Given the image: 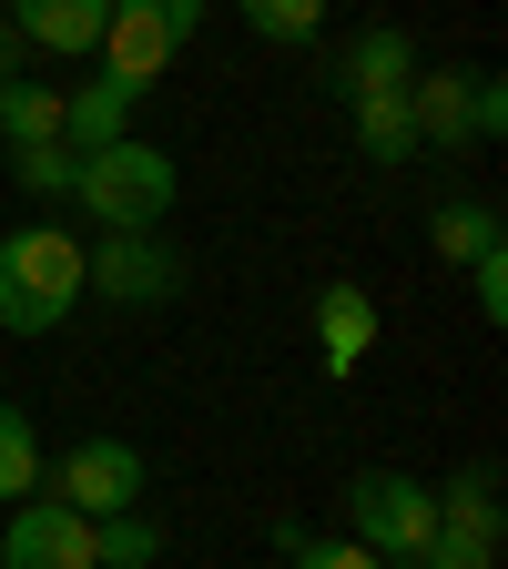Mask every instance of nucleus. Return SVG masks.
<instances>
[{"mask_svg": "<svg viewBox=\"0 0 508 569\" xmlns=\"http://www.w3.org/2000/svg\"><path fill=\"white\" fill-rule=\"evenodd\" d=\"M417 82V41L397 31V21H367L346 41V61H336V92L346 102H367V92H407Z\"/></svg>", "mask_w": 508, "mask_h": 569, "instance_id": "9d476101", "label": "nucleus"}, {"mask_svg": "<svg viewBox=\"0 0 508 569\" xmlns=\"http://www.w3.org/2000/svg\"><path fill=\"white\" fill-rule=\"evenodd\" d=\"M71 306H82V234L71 224H11L0 234V326L11 336H51L71 326Z\"/></svg>", "mask_w": 508, "mask_h": 569, "instance_id": "f257e3e1", "label": "nucleus"}, {"mask_svg": "<svg viewBox=\"0 0 508 569\" xmlns=\"http://www.w3.org/2000/svg\"><path fill=\"white\" fill-rule=\"evenodd\" d=\"M0 142H11V153L61 142V92L51 82H0Z\"/></svg>", "mask_w": 508, "mask_h": 569, "instance_id": "4468645a", "label": "nucleus"}, {"mask_svg": "<svg viewBox=\"0 0 508 569\" xmlns=\"http://www.w3.org/2000/svg\"><path fill=\"white\" fill-rule=\"evenodd\" d=\"M346 529H356V549H367V559L417 569L427 539H438V488L407 478V468H356V478H346Z\"/></svg>", "mask_w": 508, "mask_h": 569, "instance_id": "7ed1b4c3", "label": "nucleus"}, {"mask_svg": "<svg viewBox=\"0 0 508 569\" xmlns=\"http://www.w3.org/2000/svg\"><path fill=\"white\" fill-rule=\"evenodd\" d=\"M92 51H102V82H122V92H153L163 71H173V51H183V41H173L153 11L112 0V21H102V41H92Z\"/></svg>", "mask_w": 508, "mask_h": 569, "instance_id": "6e6552de", "label": "nucleus"}, {"mask_svg": "<svg viewBox=\"0 0 508 569\" xmlns=\"http://www.w3.org/2000/svg\"><path fill=\"white\" fill-rule=\"evenodd\" d=\"M132 102L122 82H82V92H61V153H112V142L132 132Z\"/></svg>", "mask_w": 508, "mask_h": 569, "instance_id": "ddd939ff", "label": "nucleus"}, {"mask_svg": "<svg viewBox=\"0 0 508 569\" xmlns=\"http://www.w3.org/2000/svg\"><path fill=\"white\" fill-rule=\"evenodd\" d=\"M438 254L448 264H478V254H498V203H438Z\"/></svg>", "mask_w": 508, "mask_h": 569, "instance_id": "f3484780", "label": "nucleus"}, {"mask_svg": "<svg viewBox=\"0 0 508 569\" xmlns=\"http://www.w3.org/2000/svg\"><path fill=\"white\" fill-rule=\"evenodd\" d=\"M82 296H112V306H173V296H183V254L153 244V234H92V244H82Z\"/></svg>", "mask_w": 508, "mask_h": 569, "instance_id": "39448f33", "label": "nucleus"}, {"mask_svg": "<svg viewBox=\"0 0 508 569\" xmlns=\"http://www.w3.org/2000/svg\"><path fill=\"white\" fill-rule=\"evenodd\" d=\"M508 132V92H498V71H478V142Z\"/></svg>", "mask_w": 508, "mask_h": 569, "instance_id": "b1692460", "label": "nucleus"}, {"mask_svg": "<svg viewBox=\"0 0 508 569\" xmlns=\"http://www.w3.org/2000/svg\"><path fill=\"white\" fill-rule=\"evenodd\" d=\"M407 122H417V142H438V153H468L478 142V71H417Z\"/></svg>", "mask_w": 508, "mask_h": 569, "instance_id": "1a4fd4ad", "label": "nucleus"}, {"mask_svg": "<svg viewBox=\"0 0 508 569\" xmlns=\"http://www.w3.org/2000/svg\"><path fill=\"white\" fill-rule=\"evenodd\" d=\"M71 173H82V153H61V142H41V153H21V163H11V183H21V193H41V203H71Z\"/></svg>", "mask_w": 508, "mask_h": 569, "instance_id": "412c9836", "label": "nucleus"}, {"mask_svg": "<svg viewBox=\"0 0 508 569\" xmlns=\"http://www.w3.org/2000/svg\"><path fill=\"white\" fill-rule=\"evenodd\" d=\"M0 569H102L92 559V519L61 509V498H21L11 519H0Z\"/></svg>", "mask_w": 508, "mask_h": 569, "instance_id": "0eeeda50", "label": "nucleus"}, {"mask_svg": "<svg viewBox=\"0 0 508 569\" xmlns=\"http://www.w3.org/2000/svg\"><path fill=\"white\" fill-rule=\"evenodd\" d=\"M21 498H41V427L31 407L0 397V509H21Z\"/></svg>", "mask_w": 508, "mask_h": 569, "instance_id": "2eb2a0df", "label": "nucleus"}, {"mask_svg": "<svg viewBox=\"0 0 508 569\" xmlns=\"http://www.w3.org/2000/svg\"><path fill=\"white\" fill-rule=\"evenodd\" d=\"M41 488L61 509H82V519H122V509H142V448L132 438H71Z\"/></svg>", "mask_w": 508, "mask_h": 569, "instance_id": "20e7f679", "label": "nucleus"}, {"mask_svg": "<svg viewBox=\"0 0 508 569\" xmlns=\"http://www.w3.org/2000/svg\"><path fill=\"white\" fill-rule=\"evenodd\" d=\"M275 549H285V559H296V569H387V559H367V549H356V539H306L296 519H285V529H275Z\"/></svg>", "mask_w": 508, "mask_h": 569, "instance_id": "aec40b11", "label": "nucleus"}, {"mask_svg": "<svg viewBox=\"0 0 508 569\" xmlns=\"http://www.w3.org/2000/svg\"><path fill=\"white\" fill-rule=\"evenodd\" d=\"M417 569H498V468H468L438 488V539Z\"/></svg>", "mask_w": 508, "mask_h": 569, "instance_id": "423d86ee", "label": "nucleus"}, {"mask_svg": "<svg viewBox=\"0 0 508 569\" xmlns=\"http://www.w3.org/2000/svg\"><path fill=\"white\" fill-rule=\"evenodd\" d=\"M235 11L255 41H316L326 31V0H235Z\"/></svg>", "mask_w": 508, "mask_h": 569, "instance_id": "6ab92c4d", "label": "nucleus"}, {"mask_svg": "<svg viewBox=\"0 0 508 569\" xmlns=\"http://www.w3.org/2000/svg\"><path fill=\"white\" fill-rule=\"evenodd\" d=\"M92 559H102V569H153V559H163V529L142 519V509H122V519H92Z\"/></svg>", "mask_w": 508, "mask_h": 569, "instance_id": "a211bd4d", "label": "nucleus"}, {"mask_svg": "<svg viewBox=\"0 0 508 569\" xmlns=\"http://www.w3.org/2000/svg\"><path fill=\"white\" fill-rule=\"evenodd\" d=\"M132 11H153V21H163L173 41H193V31H203V11H213V0H132Z\"/></svg>", "mask_w": 508, "mask_h": 569, "instance_id": "5701e85b", "label": "nucleus"}, {"mask_svg": "<svg viewBox=\"0 0 508 569\" xmlns=\"http://www.w3.org/2000/svg\"><path fill=\"white\" fill-rule=\"evenodd\" d=\"M367 346H377V296H367V284H326V296H316V356H326V377H356Z\"/></svg>", "mask_w": 508, "mask_h": 569, "instance_id": "9b49d317", "label": "nucleus"}, {"mask_svg": "<svg viewBox=\"0 0 508 569\" xmlns=\"http://www.w3.org/2000/svg\"><path fill=\"white\" fill-rule=\"evenodd\" d=\"M173 193H183L173 153L142 142V132H122L112 153H82V173H71V203L92 213V234H163Z\"/></svg>", "mask_w": 508, "mask_h": 569, "instance_id": "f03ea898", "label": "nucleus"}, {"mask_svg": "<svg viewBox=\"0 0 508 569\" xmlns=\"http://www.w3.org/2000/svg\"><path fill=\"white\" fill-rule=\"evenodd\" d=\"M346 112H356V142H367V163H407V153H417L407 92H367V102H346Z\"/></svg>", "mask_w": 508, "mask_h": 569, "instance_id": "dca6fc26", "label": "nucleus"}, {"mask_svg": "<svg viewBox=\"0 0 508 569\" xmlns=\"http://www.w3.org/2000/svg\"><path fill=\"white\" fill-rule=\"evenodd\" d=\"M102 21H112V0H11V31L51 61H82L102 41Z\"/></svg>", "mask_w": 508, "mask_h": 569, "instance_id": "f8f14e48", "label": "nucleus"}, {"mask_svg": "<svg viewBox=\"0 0 508 569\" xmlns=\"http://www.w3.org/2000/svg\"><path fill=\"white\" fill-rule=\"evenodd\" d=\"M468 274H478V316L498 326V316H508V244H498V254H478Z\"/></svg>", "mask_w": 508, "mask_h": 569, "instance_id": "4be33fe9", "label": "nucleus"}]
</instances>
